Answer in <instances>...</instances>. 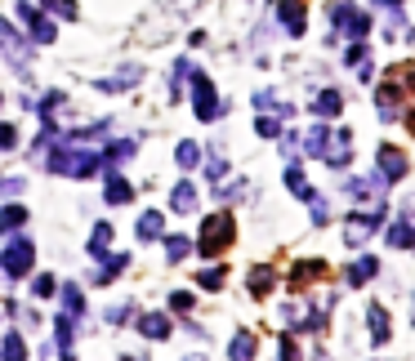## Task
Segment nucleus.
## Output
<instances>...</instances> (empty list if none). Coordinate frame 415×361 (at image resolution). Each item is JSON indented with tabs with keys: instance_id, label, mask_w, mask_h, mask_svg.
<instances>
[{
	"instance_id": "f257e3e1",
	"label": "nucleus",
	"mask_w": 415,
	"mask_h": 361,
	"mask_svg": "<svg viewBox=\"0 0 415 361\" xmlns=\"http://www.w3.org/2000/svg\"><path fill=\"white\" fill-rule=\"evenodd\" d=\"M330 18H335V27H340V31H348V36H367V31H371L367 14L353 9L348 0H335V5H330Z\"/></svg>"
},
{
	"instance_id": "f03ea898",
	"label": "nucleus",
	"mask_w": 415,
	"mask_h": 361,
	"mask_svg": "<svg viewBox=\"0 0 415 361\" xmlns=\"http://www.w3.org/2000/svg\"><path fill=\"white\" fill-rule=\"evenodd\" d=\"M228 237H232V219H228V215H214V219H206V232H201V250H206V254L224 250V245H228Z\"/></svg>"
},
{
	"instance_id": "7ed1b4c3",
	"label": "nucleus",
	"mask_w": 415,
	"mask_h": 361,
	"mask_svg": "<svg viewBox=\"0 0 415 361\" xmlns=\"http://www.w3.org/2000/svg\"><path fill=\"white\" fill-rule=\"evenodd\" d=\"M375 166L384 170V178H389V183H397V178L406 174V156L397 152V147H389V143H379V152H375Z\"/></svg>"
},
{
	"instance_id": "20e7f679",
	"label": "nucleus",
	"mask_w": 415,
	"mask_h": 361,
	"mask_svg": "<svg viewBox=\"0 0 415 361\" xmlns=\"http://www.w3.org/2000/svg\"><path fill=\"white\" fill-rule=\"evenodd\" d=\"M375 272H379V259H357V264L348 268L344 276H348V286H367Z\"/></svg>"
},
{
	"instance_id": "39448f33",
	"label": "nucleus",
	"mask_w": 415,
	"mask_h": 361,
	"mask_svg": "<svg viewBox=\"0 0 415 361\" xmlns=\"http://www.w3.org/2000/svg\"><path fill=\"white\" fill-rule=\"evenodd\" d=\"M281 23H286V31H295V36L304 31V5L300 0H281Z\"/></svg>"
},
{
	"instance_id": "423d86ee",
	"label": "nucleus",
	"mask_w": 415,
	"mask_h": 361,
	"mask_svg": "<svg viewBox=\"0 0 415 361\" xmlns=\"http://www.w3.org/2000/svg\"><path fill=\"white\" fill-rule=\"evenodd\" d=\"M340 107H344V98H340L335 90H326V94H317V98H312V112H317V117H335Z\"/></svg>"
},
{
	"instance_id": "0eeeda50",
	"label": "nucleus",
	"mask_w": 415,
	"mask_h": 361,
	"mask_svg": "<svg viewBox=\"0 0 415 361\" xmlns=\"http://www.w3.org/2000/svg\"><path fill=\"white\" fill-rule=\"evenodd\" d=\"M371 335H375V343H389V313L384 308H371Z\"/></svg>"
},
{
	"instance_id": "6e6552de",
	"label": "nucleus",
	"mask_w": 415,
	"mask_h": 361,
	"mask_svg": "<svg viewBox=\"0 0 415 361\" xmlns=\"http://www.w3.org/2000/svg\"><path fill=\"white\" fill-rule=\"evenodd\" d=\"M389 245H397V250L415 245V227H411V223H393V227H389Z\"/></svg>"
},
{
	"instance_id": "1a4fd4ad",
	"label": "nucleus",
	"mask_w": 415,
	"mask_h": 361,
	"mask_svg": "<svg viewBox=\"0 0 415 361\" xmlns=\"http://www.w3.org/2000/svg\"><path fill=\"white\" fill-rule=\"evenodd\" d=\"M232 361H251L255 357V339L251 335H237V339H232V352H228Z\"/></svg>"
},
{
	"instance_id": "9d476101",
	"label": "nucleus",
	"mask_w": 415,
	"mask_h": 361,
	"mask_svg": "<svg viewBox=\"0 0 415 361\" xmlns=\"http://www.w3.org/2000/svg\"><path fill=\"white\" fill-rule=\"evenodd\" d=\"M174 210H192V188H179L174 192Z\"/></svg>"
},
{
	"instance_id": "9b49d317",
	"label": "nucleus",
	"mask_w": 415,
	"mask_h": 361,
	"mask_svg": "<svg viewBox=\"0 0 415 361\" xmlns=\"http://www.w3.org/2000/svg\"><path fill=\"white\" fill-rule=\"evenodd\" d=\"M384 5H397V0H384Z\"/></svg>"
},
{
	"instance_id": "f8f14e48",
	"label": "nucleus",
	"mask_w": 415,
	"mask_h": 361,
	"mask_svg": "<svg viewBox=\"0 0 415 361\" xmlns=\"http://www.w3.org/2000/svg\"><path fill=\"white\" fill-rule=\"evenodd\" d=\"M411 129H415V117H411Z\"/></svg>"
}]
</instances>
